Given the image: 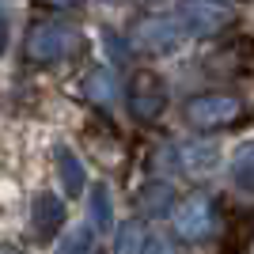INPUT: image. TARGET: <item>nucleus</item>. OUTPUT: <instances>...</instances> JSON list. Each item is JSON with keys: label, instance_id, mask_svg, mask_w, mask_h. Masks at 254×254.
I'll return each mask as SVG.
<instances>
[{"label": "nucleus", "instance_id": "nucleus-11", "mask_svg": "<svg viewBox=\"0 0 254 254\" xmlns=\"http://www.w3.org/2000/svg\"><path fill=\"white\" fill-rule=\"evenodd\" d=\"M84 95L91 99L95 106H114L118 99V76L110 68H91L84 80Z\"/></svg>", "mask_w": 254, "mask_h": 254}, {"label": "nucleus", "instance_id": "nucleus-5", "mask_svg": "<svg viewBox=\"0 0 254 254\" xmlns=\"http://www.w3.org/2000/svg\"><path fill=\"white\" fill-rule=\"evenodd\" d=\"M167 106V87L156 72H137L129 80V110L137 122H156Z\"/></svg>", "mask_w": 254, "mask_h": 254}, {"label": "nucleus", "instance_id": "nucleus-16", "mask_svg": "<svg viewBox=\"0 0 254 254\" xmlns=\"http://www.w3.org/2000/svg\"><path fill=\"white\" fill-rule=\"evenodd\" d=\"M144 254H179V251L171 247L167 235H152V239H148V251H144Z\"/></svg>", "mask_w": 254, "mask_h": 254}, {"label": "nucleus", "instance_id": "nucleus-6", "mask_svg": "<svg viewBox=\"0 0 254 254\" xmlns=\"http://www.w3.org/2000/svg\"><path fill=\"white\" fill-rule=\"evenodd\" d=\"M175 232L182 239H209L216 232V209H212L209 197H201V193L186 197L179 205V212H175Z\"/></svg>", "mask_w": 254, "mask_h": 254}, {"label": "nucleus", "instance_id": "nucleus-13", "mask_svg": "<svg viewBox=\"0 0 254 254\" xmlns=\"http://www.w3.org/2000/svg\"><path fill=\"white\" fill-rule=\"evenodd\" d=\"M232 182L243 193H254V140H247L232 159Z\"/></svg>", "mask_w": 254, "mask_h": 254}, {"label": "nucleus", "instance_id": "nucleus-7", "mask_svg": "<svg viewBox=\"0 0 254 254\" xmlns=\"http://www.w3.org/2000/svg\"><path fill=\"white\" fill-rule=\"evenodd\" d=\"M175 159H179V171H186V175L197 179V175H209L220 163V148L212 140H186V144L175 148Z\"/></svg>", "mask_w": 254, "mask_h": 254}, {"label": "nucleus", "instance_id": "nucleus-14", "mask_svg": "<svg viewBox=\"0 0 254 254\" xmlns=\"http://www.w3.org/2000/svg\"><path fill=\"white\" fill-rule=\"evenodd\" d=\"M57 254H99L95 232H91V228H76V232H68V235H64V243L57 247Z\"/></svg>", "mask_w": 254, "mask_h": 254}, {"label": "nucleus", "instance_id": "nucleus-4", "mask_svg": "<svg viewBox=\"0 0 254 254\" xmlns=\"http://www.w3.org/2000/svg\"><path fill=\"white\" fill-rule=\"evenodd\" d=\"M179 23L193 38H212L232 23V4H224V0H182Z\"/></svg>", "mask_w": 254, "mask_h": 254}, {"label": "nucleus", "instance_id": "nucleus-3", "mask_svg": "<svg viewBox=\"0 0 254 254\" xmlns=\"http://www.w3.org/2000/svg\"><path fill=\"white\" fill-rule=\"evenodd\" d=\"M186 42V27L171 15H148L133 27V46L140 53H175L179 46Z\"/></svg>", "mask_w": 254, "mask_h": 254}, {"label": "nucleus", "instance_id": "nucleus-8", "mask_svg": "<svg viewBox=\"0 0 254 254\" xmlns=\"http://www.w3.org/2000/svg\"><path fill=\"white\" fill-rule=\"evenodd\" d=\"M31 224H34V235H38V239L57 235L61 224H64V201L57 193H38L34 205H31Z\"/></svg>", "mask_w": 254, "mask_h": 254}, {"label": "nucleus", "instance_id": "nucleus-15", "mask_svg": "<svg viewBox=\"0 0 254 254\" xmlns=\"http://www.w3.org/2000/svg\"><path fill=\"white\" fill-rule=\"evenodd\" d=\"M91 220H95V228L110 232V220H114V205H110V190H106V186H95V190H91Z\"/></svg>", "mask_w": 254, "mask_h": 254}, {"label": "nucleus", "instance_id": "nucleus-17", "mask_svg": "<svg viewBox=\"0 0 254 254\" xmlns=\"http://www.w3.org/2000/svg\"><path fill=\"white\" fill-rule=\"evenodd\" d=\"M38 4H50V8H57V11H68V8H80L84 0H38Z\"/></svg>", "mask_w": 254, "mask_h": 254}, {"label": "nucleus", "instance_id": "nucleus-10", "mask_svg": "<svg viewBox=\"0 0 254 254\" xmlns=\"http://www.w3.org/2000/svg\"><path fill=\"white\" fill-rule=\"evenodd\" d=\"M137 205L144 216H167L171 205H175V186L171 182H148V186H140Z\"/></svg>", "mask_w": 254, "mask_h": 254}, {"label": "nucleus", "instance_id": "nucleus-9", "mask_svg": "<svg viewBox=\"0 0 254 254\" xmlns=\"http://www.w3.org/2000/svg\"><path fill=\"white\" fill-rule=\"evenodd\" d=\"M53 159H57V171H61L64 193H68V197H80V193H84V186H87V175H84V163H80V156H76L68 144H57Z\"/></svg>", "mask_w": 254, "mask_h": 254}, {"label": "nucleus", "instance_id": "nucleus-12", "mask_svg": "<svg viewBox=\"0 0 254 254\" xmlns=\"http://www.w3.org/2000/svg\"><path fill=\"white\" fill-rule=\"evenodd\" d=\"M148 239H152V232L144 228V224L129 220V224H122V228H118L114 254H144V251H148Z\"/></svg>", "mask_w": 254, "mask_h": 254}, {"label": "nucleus", "instance_id": "nucleus-18", "mask_svg": "<svg viewBox=\"0 0 254 254\" xmlns=\"http://www.w3.org/2000/svg\"><path fill=\"white\" fill-rule=\"evenodd\" d=\"M4 46H8V19L0 15V50H4Z\"/></svg>", "mask_w": 254, "mask_h": 254}, {"label": "nucleus", "instance_id": "nucleus-19", "mask_svg": "<svg viewBox=\"0 0 254 254\" xmlns=\"http://www.w3.org/2000/svg\"><path fill=\"white\" fill-rule=\"evenodd\" d=\"M0 254H19V251H8V247H0Z\"/></svg>", "mask_w": 254, "mask_h": 254}, {"label": "nucleus", "instance_id": "nucleus-1", "mask_svg": "<svg viewBox=\"0 0 254 254\" xmlns=\"http://www.w3.org/2000/svg\"><path fill=\"white\" fill-rule=\"evenodd\" d=\"M80 46H84V34L76 31V27H68V23H57V19L34 23L31 34H27V57L38 61V64L64 61V57H72Z\"/></svg>", "mask_w": 254, "mask_h": 254}, {"label": "nucleus", "instance_id": "nucleus-2", "mask_svg": "<svg viewBox=\"0 0 254 254\" xmlns=\"http://www.w3.org/2000/svg\"><path fill=\"white\" fill-rule=\"evenodd\" d=\"M243 118V99L239 95H228V91H205V95H193L186 103V122L193 129H228Z\"/></svg>", "mask_w": 254, "mask_h": 254}]
</instances>
